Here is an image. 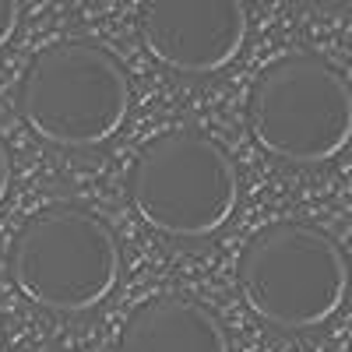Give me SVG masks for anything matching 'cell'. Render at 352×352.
<instances>
[{
  "instance_id": "1",
  "label": "cell",
  "mask_w": 352,
  "mask_h": 352,
  "mask_svg": "<svg viewBox=\"0 0 352 352\" xmlns=\"http://www.w3.org/2000/svg\"><path fill=\"white\" fill-rule=\"evenodd\" d=\"M21 120L56 148H96L124 127L131 81L116 56L85 39H60L28 60L18 85Z\"/></svg>"
},
{
  "instance_id": "2",
  "label": "cell",
  "mask_w": 352,
  "mask_h": 352,
  "mask_svg": "<svg viewBox=\"0 0 352 352\" xmlns=\"http://www.w3.org/2000/svg\"><path fill=\"white\" fill-rule=\"evenodd\" d=\"M236 282L243 303L264 324L310 331L342 310L349 292V261L317 226L275 222L243 247Z\"/></svg>"
},
{
  "instance_id": "3",
  "label": "cell",
  "mask_w": 352,
  "mask_h": 352,
  "mask_svg": "<svg viewBox=\"0 0 352 352\" xmlns=\"http://www.w3.org/2000/svg\"><path fill=\"white\" fill-rule=\"evenodd\" d=\"M127 190L141 222L173 240L212 236L240 201L229 152L190 127L166 131L144 144L131 166Z\"/></svg>"
},
{
  "instance_id": "4",
  "label": "cell",
  "mask_w": 352,
  "mask_h": 352,
  "mask_svg": "<svg viewBox=\"0 0 352 352\" xmlns=\"http://www.w3.org/2000/svg\"><path fill=\"white\" fill-rule=\"evenodd\" d=\"M11 278L43 310L85 314L116 289L120 243L92 212L50 204L21 222L11 243Z\"/></svg>"
},
{
  "instance_id": "5",
  "label": "cell",
  "mask_w": 352,
  "mask_h": 352,
  "mask_svg": "<svg viewBox=\"0 0 352 352\" xmlns=\"http://www.w3.org/2000/svg\"><path fill=\"white\" fill-rule=\"evenodd\" d=\"M247 127L268 155L314 166L352 138L349 78L314 53H289L264 67L247 99Z\"/></svg>"
},
{
  "instance_id": "6",
  "label": "cell",
  "mask_w": 352,
  "mask_h": 352,
  "mask_svg": "<svg viewBox=\"0 0 352 352\" xmlns=\"http://www.w3.org/2000/svg\"><path fill=\"white\" fill-rule=\"evenodd\" d=\"M250 14L243 0H141L138 32L169 71L215 74L236 60Z\"/></svg>"
},
{
  "instance_id": "7",
  "label": "cell",
  "mask_w": 352,
  "mask_h": 352,
  "mask_svg": "<svg viewBox=\"0 0 352 352\" xmlns=\"http://www.w3.org/2000/svg\"><path fill=\"white\" fill-rule=\"evenodd\" d=\"M116 352H229V335L204 303L155 296L131 310Z\"/></svg>"
},
{
  "instance_id": "8",
  "label": "cell",
  "mask_w": 352,
  "mask_h": 352,
  "mask_svg": "<svg viewBox=\"0 0 352 352\" xmlns=\"http://www.w3.org/2000/svg\"><path fill=\"white\" fill-rule=\"evenodd\" d=\"M18 18H21V0H0V50L18 32Z\"/></svg>"
},
{
  "instance_id": "9",
  "label": "cell",
  "mask_w": 352,
  "mask_h": 352,
  "mask_svg": "<svg viewBox=\"0 0 352 352\" xmlns=\"http://www.w3.org/2000/svg\"><path fill=\"white\" fill-rule=\"evenodd\" d=\"M8 187H11V155L4 148V141H0V204L8 197Z\"/></svg>"
}]
</instances>
